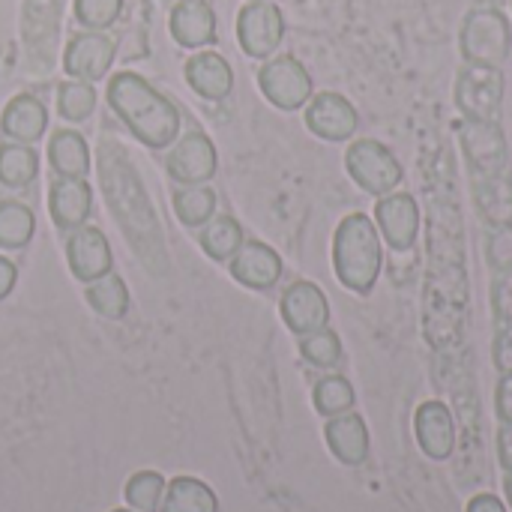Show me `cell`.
Masks as SVG:
<instances>
[{"label":"cell","mask_w":512,"mask_h":512,"mask_svg":"<svg viewBox=\"0 0 512 512\" xmlns=\"http://www.w3.org/2000/svg\"><path fill=\"white\" fill-rule=\"evenodd\" d=\"M426 168V336L435 351L450 354L465 339V321L471 306V279H468V237H465V213L459 201L456 165L447 147H438Z\"/></svg>","instance_id":"1"},{"label":"cell","mask_w":512,"mask_h":512,"mask_svg":"<svg viewBox=\"0 0 512 512\" xmlns=\"http://www.w3.org/2000/svg\"><path fill=\"white\" fill-rule=\"evenodd\" d=\"M108 105L123 126L150 150H168L180 135V111L138 72H117L108 81Z\"/></svg>","instance_id":"2"},{"label":"cell","mask_w":512,"mask_h":512,"mask_svg":"<svg viewBox=\"0 0 512 512\" xmlns=\"http://www.w3.org/2000/svg\"><path fill=\"white\" fill-rule=\"evenodd\" d=\"M384 267L381 234L372 216L348 213L333 234V270L342 288L366 297L378 285Z\"/></svg>","instance_id":"3"},{"label":"cell","mask_w":512,"mask_h":512,"mask_svg":"<svg viewBox=\"0 0 512 512\" xmlns=\"http://www.w3.org/2000/svg\"><path fill=\"white\" fill-rule=\"evenodd\" d=\"M345 171L372 198L396 192V186L405 180V171L396 153L375 138H360L345 150Z\"/></svg>","instance_id":"4"},{"label":"cell","mask_w":512,"mask_h":512,"mask_svg":"<svg viewBox=\"0 0 512 512\" xmlns=\"http://www.w3.org/2000/svg\"><path fill=\"white\" fill-rule=\"evenodd\" d=\"M512 51V24L501 9L480 6L462 24V54L468 63L501 66Z\"/></svg>","instance_id":"5"},{"label":"cell","mask_w":512,"mask_h":512,"mask_svg":"<svg viewBox=\"0 0 512 512\" xmlns=\"http://www.w3.org/2000/svg\"><path fill=\"white\" fill-rule=\"evenodd\" d=\"M456 105L465 114V120L501 123V105H504L501 66L465 63L456 78Z\"/></svg>","instance_id":"6"},{"label":"cell","mask_w":512,"mask_h":512,"mask_svg":"<svg viewBox=\"0 0 512 512\" xmlns=\"http://www.w3.org/2000/svg\"><path fill=\"white\" fill-rule=\"evenodd\" d=\"M258 87L267 96V102H273L279 111L306 108V102L312 99V90H315L309 69L291 54L270 57L258 72Z\"/></svg>","instance_id":"7"},{"label":"cell","mask_w":512,"mask_h":512,"mask_svg":"<svg viewBox=\"0 0 512 512\" xmlns=\"http://www.w3.org/2000/svg\"><path fill=\"white\" fill-rule=\"evenodd\" d=\"M165 171L180 186H204L207 180H213L219 171V153L213 138L198 129L186 132L180 141L171 144Z\"/></svg>","instance_id":"8"},{"label":"cell","mask_w":512,"mask_h":512,"mask_svg":"<svg viewBox=\"0 0 512 512\" xmlns=\"http://www.w3.org/2000/svg\"><path fill=\"white\" fill-rule=\"evenodd\" d=\"M237 39L240 48L255 57V60H267L270 54H276V48L285 39V15L273 0H255L246 3L237 15Z\"/></svg>","instance_id":"9"},{"label":"cell","mask_w":512,"mask_h":512,"mask_svg":"<svg viewBox=\"0 0 512 512\" xmlns=\"http://www.w3.org/2000/svg\"><path fill=\"white\" fill-rule=\"evenodd\" d=\"M459 141L474 174H510V147L501 123L465 120L459 126Z\"/></svg>","instance_id":"10"},{"label":"cell","mask_w":512,"mask_h":512,"mask_svg":"<svg viewBox=\"0 0 512 512\" xmlns=\"http://www.w3.org/2000/svg\"><path fill=\"white\" fill-rule=\"evenodd\" d=\"M378 234L393 252H411L420 237V204L411 192H387L375 204Z\"/></svg>","instance_id":"11"},{"label":"cell","mask_w":512,"mask_h":512,"mask_svg":"<svg viewBox=\"0 0 512 512\" xmlns=\"http://www.w3.org/2000/svg\"><path fill=\"white\" fill-rule=\"evenodd\" d=\"M306 126L321 141L339 144V141L354 138V132L360 129V114L342 93L327 90L306 102Z\"/></svg>","instance_id":"12"},{"label":"cell","mask_w":512,"mask_h":512,"mask_svg":"<svg viewBox=\"0 0 512 512\" xmlns=\"http://www.w3.org/2000/svg\"><path fill=\"white\" fill-rule=\"evenodd\" d=\"M114 54H117V45L111 36H105L102 30H84V33H75L72 42L66 45L63 69L69 78H81L93 84L108 75Z\"/></svg>","instance_id":"13"},{"label":"cell","mask_w":512,"mask_h":512,"mask_svg":"<svg viewBox=\"0 0 512 512\" xmlns=\"http://www.w3.org/2000/svg\"><path fill=\"white\" fill-rule=\"evenodd\" d=\"M66 261L69 270L78 282H93L105 273L114 270V252L108 237L96 228V225H81L75 231H69L66 240Z\"/></svg>","instance_id":"14"},{"label":"cell","mask_w":512,"mask_h":512,"mask_svg":"<svg viewBox=\"0 0 512 512\" xmlns=\"http://www.w3.org/2000/svg\"><path fill=\"white\" fill-rule=\"evenodd\" d=\"M282 318H285L288 330H294L297 336L324 330L327 321H330L327 294L309 279H300V282L288 285V291L282 294Z\"/></svg>","instance_id":"15"},{"label":"cell","mask_w":512,"mask_h":512,"mask_svg":"<svg viewBox=\"0 0 512 512\" xmlns=\"http://www.w3.org/2000/svg\"><path fill=\"white\" fill-rule=\"evenodd\" d=\"M231 279L252 291H270L282 279V258L273 246L261 240H246L228 264Z\"/></svg>","instance_id":"16"},{"label":"cell","mask_w":512,"mask_h":512,"mask_svg":"<svg viewBox=\"0 0 512 512\" xmlns=\"http://www.w3.org/2000/svg\"><path fill=\"white\" fill-rule=\"evenodd\" d=\"M51 222L60 231H75L87 225L93 213V189L84 177H57L48 189Z\"/></svg>","instance_id":"17"},{"label":"cell","mask_w":512,"mask_h":512,"mask_svg":"<svg viewBox=\"0 0 512 512\" xmlns=\"http://www.w3.org/2000/svg\"><path fill=\"white\" fill-rule=\"evenodd\" d=\"M183 75H186L189 87L201 99H210V102H219V99H225L234 90V69L216 51H198V54H192L186 60V66H183Z\"/></svg>","instance_id":"18"},{"label":"cell","mask_w":512,"mask_h":512,"mask_svg":"<svg viewBox=\"0 0 512 512\" xmlns=\"http://www.w3.org/2000/svg\"><path fill=\"white\" fill-rule=\"evenodd\" d=\"M171 36L183 48H204L216 42V12L207 0H180L171 9Z\"/></svg>","instance_id":"19"},{"label":"cell","mask_w":512,"mask_h":512,"mask_svg":"<svg viewBox=\"0 0 512 512\" xmlns=\"http://www.w3.org/2000/svg\"><path fill=\"white\" fill-rule=\"evenodd\" d=\"M48 129V108L42 99L30 93H18L9 99L0 117V132L18 144H36Z\"/></svg>","instance_id":"20"},{"label":"cell","mask_w":512,"mask_h":512,"mask_svg":"<svg viewBox=\"0 0 512 512\" xmlns=\"http://www.w3.org/2000/svg\"><path fill=\"white\" fill-rule=\"evenodd\" d=\"M471 192L489 228H512L510 174H474L471 171Z\"/></svg>","instance_id":"21"},{"label":"cell","mask_w":512,"mask_h":512,"mask_svg":"<svg viewBox=\"0 0 512 512\" xmlns=\"http://www.w3.org/2000/svg\"><path fill=\"white\" fill-rule=\"evenodd\" d=\"M417 441L423 447L426 456L432 459H447L453 453V444H456V423H453V414L447 405L441 402H426L420 405L417 411Z\"/></svg>","instance_id":"22"},{"label":"cell","mask_w":512,"mask_h":512,"mask_svg":"<svg viewBox=\"0 0 512 512\" xmlns=\"http://www.w3.org/2000/svg\"><path fill=\"white\" fill-rule=\"evenodd\" d=\"M48 162L57 177H84L93 168L90 144L78 129H57L48 141Z\"/></svg>","instance_id":"23"},{"label":"cell","mask_w":512,"mask_h":512,"mask_svg":"<svg viewBox=\"0 0 512 512\" xmlns=\"http://www.w3.org/2000/svg\"><path fill=\"white\" fill-rule=\"evenodd\" d=\"M327 441L345 465H360L369 456V432L357 414H336V420L327 426Z\"/></svg>","instance_id":"24"},{"label":"cell","mask_w":512,"mask_h":512,"mask_svg":"<svg viewBox=\"0 0 512 512\" xmlns=\"http://www.w3.org/2000/svg\"><path fill=\"white\" fill-rule=\"evenodd\" d=\"M84 300H87V306L93 312H99L102 318H111V321H117V318H123L129 312V288L114 270L93 279V282H87Z\"/></svg>","instance_id":"25"},{"label":"cell","mask_w":512,"mask_h":512,"mask_svg":"<svg viewBox=\"0 0 512 512\" xmlns=\"http://www.w3.org/2000/svg\"><path fill=\"white\" fill-rule=\"evenodd\" d=\"M198 243L210 261H231L237 255V249L246 243V237H243V228L234 216H213L201 228Z\"/></svg>","instance_id":"26"},{"label":"cell","mask_w":512,"mask_h":512,"mask_svg":"<svg viewBox=\"0 0 512 512\" xmlns=\"http://www.w3.org/2000/svg\"><path fill=\"white\" fill-rule=\"evenodd\" d=\"M39 174V153L30 144H0V183L9 189L27 186Z\"/></svg>","instance_id":"27"},{"label":"cell","mask_w":512,"mask_h":512,"mask_svg":"<svg viewBox=\"0 0 512 512\" xmlns=\"http://www.w3.org/2000/svg\"><path fill=\"white\" fill-rule=\"evenodd\" d=\"M216 201L210 186H180L174 192V213L186 228H204L216 216Z\"/></svg>","instance_id":"28"},{"label":"cell","mask_w":512,"mask_h":512,"mask_svg":"<svg viewBox=\"0 0 512 512\" xmlns=\"http://www.w3.org/2000/svg\"><path fill=\"white\" fill-rule=\"evenodd\" d=\"M36 231V216L21 201H0V249H24Z\"/></svg>","instance_id":"29"},{"label":"cell","mask_w":512,"mask_h":512,"mask_svg":"<svg viewBox=\"0 0 512 512\" xmlns=\"http://www.w3.org/2000/svg\"><path fill=\"white\" fill-rule=\"evenodd\" d=\"M57 111L69 123H84L96 111V87L81 78H69L57 87Z\"/></svg>","instance_id":"30"},{"label":"cell","mask_w":512,"mask_h":512,"mask_svg":"<svg viewBox=\"0 0 512 512\" xmlns=\"http://www.w3.org/2000/svg\"><path fill=\"white\" fill-rule=\"evenodd\" d=\"M165 512H216L213 492L198 480H174L165 498Z\"/></svg>","instance_id":"31"},{"label":"cell","mask_w":512,"mask_h":512,"mask_svg":"<svg viewBox=\"0 0 512 512\" xmlns=\"http://www.w3.org/2000/svg\"><path fill=\"white\" fill-rule=\"evenodd\" d=\"M300 354L312 363V366H321V369H330L342 360V342L333 330H315V333H306L300 336Z\"/></svg>","instance_id":"32"},{"label":"cell","mask_w":512,"mask_h":512,"mask_svg":"<svg viewBox=\"0 0 512 512\" xmlns=\"http://www.w3.org/2000/svg\"><path fill=\"white\" fill-rule=\"evenodd\" d=\"M123 12V0H75V18L87 30L111 27Z\"/></svg>","instance_id":"33"},{"label":"cell","mask_w":512,"mask_h":512,"mask_svg":"<svg viewBox=\"0 0 512 512\" xmlns=\"http://www.w3.org/2000/svg\"><path fill=\"white\" fill-rule=\"evenodd\" d=\"M315 405L321 414H345L354 405V390L345 378H327L315 387Z\"/></svg>","instance_id":"34"},{"label":"cell","mask_w":512,"mask_h":512,"mask_svg":"<svg viewBox=\"0 0 512 512\" xmlns=\"http://www.w3.org/2000/svg\"><path fill=\"white\" fill-rule=\"evenodd\" d=\"M486 261L495 276H512V228H492L486 237Z\"/></svg>","instance_id":"35"},{"label":"cell","mask_w":512,"mask_h":512,"mask_svg":"<svg viewBox=\"0 0 512 512\" xmlns=\"http://www.w3.org/2000/svg\"><path fill=\"white\" fill-rule=\"evenodd\" d=\"M126 495H129V504H132V507L150 512L153 507H156V504H159V495H162V480H159L156 474H138V477L129 483Z\"/></svg>","instance_id":"36"},{"label":"cell","mask_w":512,"mask_h":512,"mask_svg":"<svg viewBox=\"0 0 512 512\" xmlns=\"http://www.w3.org/2000/svg\"><path fill=\"white\" fill-rule=\"evenodd\" d=\"M492 306H495V324L512 327V276L492 279Z\"/></svg>","instance_id":"37"},{"label":"cell","mask_w":512,"mask_h":512,"mask_svg":"<svg viewBox=\"0 0 512 512\" xmlns=\"http://www.w3.org/2000/svg\"><path fill=\"white\" fill-rule=\"evenodd\" d=\"M495 360L504 375H512V327L495 324Z\"/></svg>","instance_id":"38"},{"label":"cell","mask_w":512,"mask_h":512,"mask_svg":"<svg viewBox=\"0 0 512 512\" xmlns=\"http://www.w3.org/2000/svg\"><path fill=\"white\" fill-rule=\"evenodd\" d=\"M498 417L512 426V375H504L498 384Z\"/></svg>","instance_id":"39"},{"label":"cell","mask_w":512,"mask_h":512,"mask_svg":"<svg viewBox=\"0 0 512 512\" xmlns=\"http://www.w3.org/2000/svg\"><path fill=\"white\" fill-rule=\"evenodd\" d=\"M15 282H18V270H15V264H12L9 258H3V255H0V300H6V297L12 294Z\"/></svg>","instance_id":"40"},{"label":"cell","mask_w":512,"mask_h":512,"mask_svg":"<svg viewBox=\"0 0 512 512\" xmlns=\"http://www.w3.org/2000/svg\"><path fill=\"white\" fill-rule=\"evenodd\" d=\"M498 453H501L504 468L512 474V426L510 423H504V429H501V435H498Z\"/></svg>","instance_id":"41"},{"label":"cell","mask_w":512,"mask_h":512,"mask_svg":"<svg viewBox=\"0 0 512 512\" xmlns=\"http://www.w3.org/2000/svg\"><path fill=\"white\" fill-rule=\"evenodd\" d=\"M468 512H507V510H504V504H501L498 498H492V495H477V498L468 504Z\"/></svg>","instance_id":"42"},{"label":"cell","mask_w":512,"mask_h":512,"mask_svg":"<svg viewBox=\"0 0 512 512\" xmlns=\"http://www.w3.org/2000/svg\"><path fill=\"white\" fill-rule=\"evenodd\" d=\"M507 495H510V501H512V474H510V480H507Z\"/></svg>","instance_id":"43"},{"label":"cell","mask_w":512,"mask_h":512,"mask_svg":"<svg viewBox=\"0 0 512 512\" xmlns=\"http://www.w3.org/2000/svg\"><path fill=\"white\" fill-rule=\"evenodd\" d=\"M249 3H255V0H249Z\"/></svg>","instance_id":"44"}]
</instances>
